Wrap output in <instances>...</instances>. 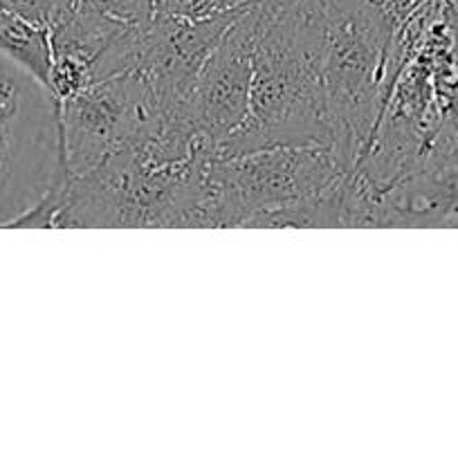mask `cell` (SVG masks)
I'll return each mask as SVG.
<instances>
[{
    "instance_id": "cell-1",
    "label": "cell",
    "mask_w": 458,
    "mask_h": 460,
    "mask_svg": "<svg viewBox=\"0 0 458 460\" xmlns=\"http://www.w3.org/2000/svg\"><path fill=\"white\" fill-rule=\"evenodd\" d=\"M260 34L251 57L250 108L241 128L214 155L277 144L332 146L323 54L326 0H256Z\"/></svg>"
},
{
    "instance_id": "cell-2",
    "label": "cell",
    "mask_w": 458,
    "mask_h": 460,
    "mask_svg": "<svg viewBox=\"0 0 458 460\" xmlns=\"http://www.w3.org/2000/svg\"><path fill=\"white\" fill-rule=\"evenodd\" d=\"M395 16L382 0H326V84L332 146L355 166L371 142L391 85Z\"/></svg>"
},
{
    "instance_id": "cell-3",
    "label": "cell",
    "mask_w": 458,
    "mask_h": 460,
    "mask_svg": "<svg viewBox=\"0 0 458 460\" xmlns=\"http://www.w3.org/2000/svg\"><path fill=\"white\" fill-rule=\"evenodd\" d=\"M350 169L335 146L321 142L211 155L196 227H256L268 214L335 187Z\"/></svg>"
},
{
    "instance_id": "cell-4",
    "label": "cell",
    "mask_w": 458,
    "mask_h": 460,
    "mask_svg": "<svg viewBox=\"0 0 458 460\" xmlns=\"http://www.w3.org/2000/svg\"><path fill=\"white\" fill-rule=\"evenodd\" d=\"M66 175L58 99L0 52V227H16Z\"/></svg>"
},
{
    "instance_id": "cell-5",
    "label": "cell",
    "mask_w": 458,
    "mask_h": 460,
    "mask_svg": "<svg viewBox=\"0 0 458 460\" xmlns=\"http://www.w3.org/2000/svg\"><path fill=\"white\" fill-rule=\"evenodd\" d=\"M184 97L139 72L106 76L58 102L63 166L79 175L117 151L146 142L182 108Z\"/></svg>"
},
{
    "instance_id": "cell-6",
    "label": "cell",
    "mask_w": 458,
    "mask_h": 460,
    "mask_svg": "<svg viewBox=\"0 0 458 460\" xmlns=\"http://www.w3.org/2000/svg\"><path fill=\"white\" fill-rule=\"evenodd\" d=\"M260 34L259 4L254 3L227 27L187 90L180 115L191 133L209 148L232 137L250 108L251 57Z\"/></svg>"
},
{
    "instance_id": "cell-7",
    "label": "cell",
    "mask_w": 458,
    "mask_h": 460,
    "mask_svg": "<svg viewBox=\"0 0 458 460\" xmlns=\"http://www.w3.org/2000/svg\"><path fill=\"white\" fill-rule=\"evenodd\" d=\"M0 52L12 57L49 85V70H52L49 30L9 12L3 4H0Z\"/></svg>"
},
{
    "instance_id": "cell-8",
    "label": "cell",
    "mask_w": 458,
    "mask_h": 460,
    "mask_svg": "<svg viewBox=\"0 0 458 460\" xmlns=\"http://www.w3.org/2000/svg\"><path fill=\"white\" fill-rule=\"evenodd\" d=\"M254 0H155L153 16L184 18V21H209L242 12Z\"/></svg>"
},
{
    "instance_id": "cell-9",
    "label": "cell",
    "mask_w": 458,
    "mask_h": 460,
    "mask_svg": "<svg viewBox=\"0 0 458 460\" xmlns=\"http://www.w3.org/2000/svg\"><path fill=\"white\" fill-rule=\"evenodd\" d=\"M75 7L92 12L126 27L146 25L155 13V0H75Z\"/></svg>"
},
{
    "instance_id": "cell-10",
    "label": "cell",
    "mask_w": 458,
    "mask_h": 460,
    "mask_svg": "<svg viewBox=\"0 0 458 460\" xmlns=\"http://www.w3.org/2000/svg\"><path fill=\"white\" fill-rule=\"evenodd\" d=\"M0 4L30 22L49 30L54 22L61 21L70 12L75 0H0Z\"/></svg>"
}]
</instances>
